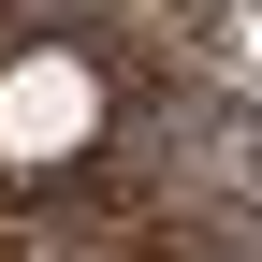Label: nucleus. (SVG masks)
Returning a JSON list of instances; mask_svg holds the SVG:
<instances>
[{"label":"nucleus","instance_id":"1","mask_svg":"<svg viewBox=\"0 0 262 262\" xmlns=\"http://www.w3.org/2000/svg\"><path fill=\"white\" fill-rule=\"evenodd\" d=\"M88 131H102V88H88V58H15L0 73V160H73Z\"/></svg>","mask_w":262,"mask_h":262}]
</instances>
